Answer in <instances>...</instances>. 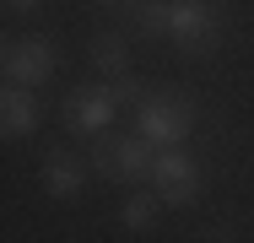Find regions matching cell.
I'll return each mask as SVG.
<instances>
[{
	"mask_svg": "<svg viewBox=\"0 0 254 243\" xmlns=\"http://www.w3.org/2000/svg\"><path fill=\"white\" fill-rule=\"evenodd\" d=\"M92 65H98V70H108V76H125V65H130L125 38H119V33H103L98 44H92Z\"/></svg>",
	"mask_w": 254,
	"mask_h": 243,
	"instance_id": "cell-9",
	"label": "cell"
},
{
	"mask_svg": "<svg viewBox=\"0 0 254 243\" xmlns=\"http://www.w3.org/2000/svg\"><path fill=\"white\" fill-rule=\"evenodd\" d=\"M157 205H162L157 189H152V194H130L119 216H125V227H130V233H146V227H152V216H157Z\"/></svg>",
	"mask_w": 254,
	"mask_h": 243,
	"instance_id": "cell-10",
	"label": "cell"
},
{
	"mask_svg": "<svg viewBox=\"0 0 254 243\" xmlns=\"http://www.w3.org/2000/svg\"><path fill=\"white\" fill-rule=\"evenodd\" d=\"M152 189L168 211H184L200 200V162L179 146H157V162H152Z\"/></svg>",
	"mask_w": 254,
	"mask_h": 243,
	"instance_id": "cell-3",
	"label": "cell"
},
{
	"mask_svg": "<svg viewBox=\"0 0 254 243\" xmlns=\"http://www.w3.org/2000/svg\"><path fill=\"white\" fill-rule=\"evenodd\" d=\"M141 135L152 146H184V135L195 130V103L184 92H157L141 103Z\"/></svg>",
	"mask_w": 254,
	"mask_h": 243,
	"instance_id": "cell-4",
	"label": "cell"
},
{
	"mask_svg": "<svg viewBox=\"0 0 254 243\" xmlns=\"http://www.w3.org/2000/svg\"><path fill=\"white\" fill-rule=\"evenodd\" d=\"M152 162H157V146L146 141V135H119V141L98 146V168L108 179H125V184L152 179Z\"/></svg>",
	"mask_w": 254,
	"mask_h": 243,
	"instance_id": "cell-5",
	"label": "cell"
},
{
	"mask_svg": "<svg viewBox=\"0 0 254 243\" xmlns=\"http://www.w3.org/2000/svg\"><path fill=\"white\" fill-rule=\"evenodd\" d=\"M135 16H141V33H152V38H173V44L190 49V54L211 49V44H216V33H222V11H216V0H146V5H135Z\"/></svg>",
	"mask_w": 254,
	"mask_h": 243,
	"instance_id": "cell-1",
	"label": "cell"
},
{
	"mask_svg": "<svg viewBox=\"0 0 254 243\" xmlns=\"http://www.w3.org/2000/svg\"><path fill=\"white\" fill-rule=\"evenodd\" d=\"M44 189L54 200H76V194L87 189V168L70 157V151H49L44 157Z\"/></svg>",
	"mask_w": 254,
	"mask_h": 243,
	"instance_id": "cell-8",
	"label": "cell"
},
{
	"mask_svg": "<svg viewBox=\"0 0 254 243\" xmlns=\"http://www.w3.org/2000/svg\"><path fill=\"white\" fill-rule=\"evenodd\" d=\"M141 97V81L135 76H119V81H108V87H76V92L65 97V124L76 130V135H103L114 119H119V103H135Z\"/></svg>",
	"mask_w": 254,
	"mask_h": 243,
	"instance_id": "cell-2",
	"label": "cell"
},
{
	"mask_svg": "<svg viewBox=\"0 0 254 243\" xmlns=\"http://www.w3.org/2000/svg\"><path fill=\"white\" fill-rule=\"evenodd\" d=\"M0 70H5V81H16V87H44L54 76V44L49 38H11Z\"/></svg>",
	"mask_w": 254,
	"mask_h": 243,
	"instance_id": "cell-6",
	"label": "cell"
},
{
	"mask_svg": "<svg viewBox=\"0 0 254 243\" xmlns=\"http://www.w3.org/2000/svg\"><path fill=\"white\" fill-rule=\"evenodd\" d=\"M38 119H44V108H38V87H16V81H5V92H0V130L16 141V135H33Z\"/></svg>",
	"mask_w": 254,
	"mask_h": 243,
	"instance_id": "cell-7",
	"label": "cell"
},
{
	"mask_svg": "<svg viewBox=\"0 0 254 243\" xmlns=\"http://www.w3.org/2000/svg\"><path fill=\"white\" fill-rule=\"evenodd\" d=\"M5 5H11V11H38L44 0H5Z\"/></svg>",
	"mask_w": 254,
	"mask_h": 243,
	"instance_id": "cell-11",
	"label": "cell"
}]
</instances>
